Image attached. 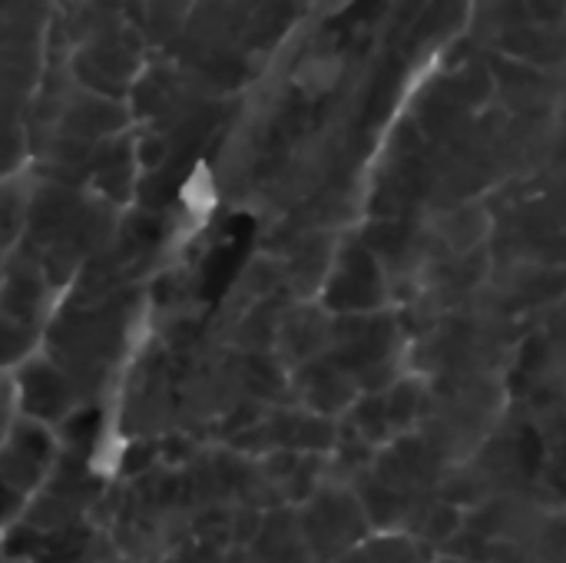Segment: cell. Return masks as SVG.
<instances>
[{
	"instance_id": "cell-1",
	"label": "cell",
	"mask_w": 566,
	"mask_h": 563,
	"mask_svg": "<svg viewBox=\"0 0 566 563\" xmlns=\"http://www.w3.org/2000/svg\"><path fill=\"white\" fill-rule=\"evenodd\" d=\"M295 524L312 563H338L371 534L355 491L342 484H322L302 501L295 508Z\"/></svg>"
},
{
	"instance_id": "cell-2",
	"label": "cell",
	"mask_w": 566,
	"mask_h": 563,
	"mask_svg": "<svg viewBox=\"0 0 566 563\" xmlns=\"http://www.w3.org/2000/svg\"><path fill=\"white\" fill-rule=\"evenodd\" d=\"M56 451H60V438L53 435L50 425L17 415L10 435L0 445V478L17 494L30 498L43 484Z\"/></svg>"
},
{
	"instance_id": "cell-3",
	"label": "cell",
	"mask_w": 566,
	"mask_h": 563,
	"mask_svg": "<svg viewBox=\"0 0 566 563\" xmlns=\"http://www.w3.org/2000/svg\"><path fill=\"white\" fill-rule=\"evenodd\" d=\"M13 378V392H17V408L27 418H36L43 425H60L76 405H80V392L70 382V375L63 368H56L50 358H36L27 355L17 365Z\"/></svg>"
},
{
	"instance_id": "cell-4",
	"label": "cell",
	"mask_w": 566,
	"mask_h": 563,
	"mask_svg": "<svg viewBox=\"0 0 566 563\" xmlns=\"http://www.w3.org/2000/svg\"><path fill=\"white\" fill-rule=\"evenodd\" d=\"M295 385H298V402H305L308 411L328 415V418L345 415L348 405L358 398L355 378L338 362H328V358L305 362L295 375Z\"/></svg>"
},
{
	"instance_id": "cell-5",
	"label": "cell",
	"mask_w": 566,
	"mask_h": 563,
	"mask_svg": "<svg viewBox=\"0 0 566 563\" xmlns=\"http://www.w3.org/2000/svg\"><path fill=\"white\" fill-rule=\"evenodd\" d=\"M381 395H385V415H388L391 431L395 435L415 431L428 402V388L418 378H395Z\"/></svg>"
},
{
	"instance_id": "cell-6",
	"label": "cell",
	"mask_w": 566,
	"mask_h": 563,
	"mask_svg": "<svg viewBox=\"0 0 566 563\" xmlns=\"http://www.w3.org/2000/svg\"><path fill=\"white\" fill-rule=\"evenodd\" d=\"M461 528H464V511L454 508V504H448V501H441V498H434V501L428 504L424 518H421V528H418L415 541H424V544H431V548L438 551V548H441L451 534H458Z\"/></svg>"
},
{
	"instance_id": "cell-7",
	"label": "cell",
	"mask_w": 566,
	"mask_h": 563,
	"mask_svg": "<svg viewBox=\"0 0 566 563\" xmlns=\"http://www.w3.org/2000/svg\"><path fill=\"white\" fill-rule=\"evenodd\" d=\"M36 345V329L0 312V372L10 365H20Z\"/></svg>"
},
{
	"instance_id": "cell-8",
	"label": "cell",
	"mask_w": 566,
	"mask_h": 563,
	"mask_svg": "<svg viewBox=\"0 0 566 563\" xmlns=\"http://www.w3.org/2000/svg\"><path fill=\"white\" fill-rule=\"evenodd\" d=\"M438 554L458 557V561L488 563V557H491V541H488L484 534L471 531V528H461L458 534H451V538L438 548Z\"/></svg>"
},
{
	"instance_id": "cell-9",
	"label": "cell",
	"mask_w": 566,
	"mask_h": 563,
	"mask_svg": "<svg viewBox=\"0 0 566 563\" xmlns=\"http://www.w3.org/2000/svg\"><path fill=\"white\" fill-rule=\"evenodd\" d=\"M20 408H17V392H13V378L0 372V445L10 435L13 421H17Z\"/></svg>"
},
{
	"instance_id": "cell-10",
	"label": "cell",
	"mask_w": 566,
	"mask_h": 563,
	"mask_svg": "<svg viewBox=\"0 0 566 563\" xmlns=\"http://www.w3.org/2000/svg\"><path fill=\"white\" fill-rule=\"evenodd\" d=\"M23 494H17L3 478H0V528H7L10 521H17L20 518V511H23Z\"/></svg>"
},
{
	"instance_id": "cell-11",
	"label": "cell",
	"mask_w": 566,
	"mask_h": 563,
	"mask_svg": "<svg viewBox=\"0 0 566 563\" xmlns=\"http://www.w3.org/2000/svg\"><path fill=\"white\" fill-rule=\"evenodd\" d=\"M438 563H471V561H458V557H444V554H438Z\"/></svg>"
},
{
	"instance_id": "cell-12",
	"label": "cell",
	"mask_w": 566,
	"mask_h": 563,
	"mask_svg": "<svg viewBox=\"0 0 566 563\" xmlns=\"http://www.w3.org/2000/svg\"><path fill=\"white\" fill-rule=\"evenodd\" d=\"M0 563H3V554H0Z\"/></svg>"
}]
</instances>
